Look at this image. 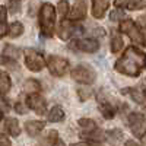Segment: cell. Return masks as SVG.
<instances>
[{
	"mask_svg": "<svg viewBox=\"0 0 146 146\" xmlns=\"http://www.w3.org/2000/svg\"><path fill=\"white\" fill-rule=\"evenodd\" d=\"M145 66V53L136 47H129L121 56L117 63H115V70L120 73H124L127 76L136 78L140 75V72Z\"/></svg>",
	"mask_w": 146,
	"mask_h": 146,
	"instance_id": "6da1fadb",
	"label": "cell"
},
{
	"mask_svg": "<svg viewBox=\"0 0 146 146\" xmlns=\"http://www.w3.org/2000/svg\"><path fill=\"white\" fill-rule=\"evenodd\" d=\"M56 25V10L50 3H42L40 9V28L45 36H51L54 34Z\"/></svg>",
	"mask_w": 146,
	"mask_h": 146,
	"instance_id": "7a4b0ae2",
	"label": "cell"
},
{
	"mask_svg": "<svg viewBox=\"0 0 146 146\" xmlns=\"http://www.w3.org/2000/svg\"><path fill=\"white\" fill-rule=\"evenodd\" d=\"M72 78L75 79L76 82L79 83H83V85H91L95 82L96 79V73L92 67L89 66H85V64H79L76 66L75 69L72 70Z\"/></svg>",
	"mask_w": 146,
	"mask_h": 146,
	"instance_id": "3957f363",
	"label": "cell"
},
{
	"mask_svg": "<svg viewBox=\"0 0 146 146\" xmlns=\"http://www.w3.org/2000/svg\"><path fill=\"white\" fill-rule=\"evenodd\" d=\"M120 31H121V32H124L126 35H129L133 42L140 44V45H145V36H143V32L139 29V27H137L131 19H127V21L123 19V21H121Z\"/></svg>",
	"mask_w": 146,
	"mask_h": 146,
	"instance_id": "277c9868",
	"label": "cell"
},
{
	"mask_svg": "<svg viewBox=\"0 0 146 146\" xmlns=\"http://www.w3.org/2000/svg\"><path fill=\"white\" fill-rule=\"evenodd\" d=\"M25 64L29 70L38 72L45 66V62H44V57L41 53H38L36 50H32V48H28L25 51Z\"/></svg>",
	"mask_w": 146,
	"mask_h": 146,
	"instance_id": "5b68a950",
	"label": "cell"
},
{
	"mask_svg": "<svg viewBox=\"0 0 146 146\" xmlns=\"http://www.w3.org/2000/svg\"><path fill=\"white\" fill-rule=\"evenodd\" d=\"M47 66L50 69L51 75H54V76H63L69 70V62L60 56H50L48 57V62H47Z\"/></svg>",
	"mask_w": 146,
	"mask_h": 146,
	"instance_id": "8992f818",
	"label": "cell"
},
{
	"mask_svg": "<svg viewBox=\"0 0 146 146\" xmlns=\"http://www.w3.org/2000/svg\"><path fill=\"white\" fill-rule=\"evenodd\" d=\"M129 127L131 130V133L135 135L136 137H143L145 136V115L142 113H131L129 115Z\"/></svg>",
	"mask_w": 146,
	"mask_h": 146,
	"instance_id": "52a82bcc",
	"label": "cell"
},
{
	"mask_svg": "<svg viewBox=\"0 0 146 146\" xmlns=\"http://www.w3.org/2000/svg\"><path fill=\"white\" fill-rule=\"evenodd\" d=\"M27 105H28L31 110H34L36 114L42 115V114L45 113V105H47V102H45V100L42 98L41 95H38V94H29L28 100H27Z\"/></svg>",
	"mask_w": 146,
	"mask_h": 146,
	"instance_id": "ba28073f",
	"label": "cell"
},
{
	"mask_svg": "<svg viewBox=\"0 0 146 146\" xmlns=\"http://www.w3.org/2000/svg\"><path fill=\"white\" fill-rule=\"evenodd\" d=\"M82 29L78 27V25H73V23L70 22V21H62V23H60V27H58V31H57V34H58V36L62 40H69L72 35H75V34H78V32H80Z\"/></svg>",
	"mask_w": 146,
	"mask_h": 146,
	"instance_id": "9c48e42d",
	"label": "cell"
},
{
	"mask_svg": "<svg viewBox=\"0 0 146 146\" xmlns=\"http://www.w3.org/2000/svg\"><path fill=\"white\" fill-rule=\"evenodd\" d=\"M86 15V0H76L70 12L72 21H80Z\"/></svg>",
	"mask_w": 146,
	"mask_h": 146,
	"instance_id": "30bf717a",
	"label": "cell"
},
{
	"mask_svg": "<svg viewBox=\"0 0 146 146\" xmlns=\"http://www.w3.org/2000/svg\"><path fill=\"white\" fill-rule=\"evenodd\" d=\"M76 47L85 53H95L100 48V44L94 38H82L76 41Z\"/></svg>",
	"mask_w": 146,
	"mask_h": 146,
	"instance_id": "8fae6325",
	"label": "cell"
},
{
	"mask_svg": "<svg viewBox=\"0 0 146 146\" xmlns=\"http://www.w3.org/2000/svg\"><path fill=\"white\" fill-rule=\"evenodd\" d=\"M110 6V0H92V15L96 19H101Z\"/></svg>",
	"mask_w": 146,
	"mask_h": 146,
	"instance_id": "7c38bea8",
	"label": "cell"
},
{
	"mask_svg": "<svg viewBox=\"0 0 146 146\" xmlns=\"http://www.w3.org/2000/svg\"><path fill=\"white\" fill-rule=\"evenodd\" d=\"M117 7H126L130 10H140L145 7V0H114Z\"/></svg>",
	"mask_w": 146,
	"mask_h": 146,
	"instance_id": "4fadbf2b",
	"label": "cell"
},
{
	"mask_svg": "<svg viewBox=\"0 0 146 146\" xmlns=\"http://www.w3.org/2000/svg\"><path fill=\"white\" fill-rule=\"evenodd\" d=\"M45 127L44 121H38V120H31L25 123V130L29 136H36L40 131H42V129Z\"/></svg>",
	"mask_w": 146,
	"mask_h": 146,
	"instance_id": "5bb4252c",
	"label": "cell"
},
{
	"mask_svg": "<svg viewBox=\"0 0 146 146\" xmlns=\"http://www.w3.org/2000/svg\"><path fill=\"white\" fill-rule=\"evenodd\" d=\"M82 137L89 139V142H102V140H105V133L102 130L94 129L91 131H83L82 133Z\"/></svg>",
	"mask_w": 146,
	"mask_h": 146,
	"instance_id": "9a60e30c",
	"label": "cell"
},
{
	"mask_svg": "<svg viewBox=\"0 0 146 146\" xmlns=\"http://www.w3.org/2000/svg\"><path fill=\"white\" fill-rule=\"evenodd\" d=\"M63 118H64V111L60 105L53 107L51 111L48 113V121H51V123H58V121H62Z\"/></svg>",
	"mask_w": 146,
	"mask_h": 146,
	"instance_id": "2e32d148",
	"label": "cell"
},
{
	"mask_svg": "<svg viewBox=\"0 0 146 146\" xmlns=\"http://www.w3.org/2000/svg\"><path fill=\"white\" fill-rule=\"evenodd\" d=\"M105 139H108V142L113 146H117L121 140H123V133H121V130H118V129L110 130V131L105 133Z\"/></svg>",
	"mask_w": 146,
	"mask_h": 146,
	"instance_id": "e0dca14e",
	"label": "cell"
},
{
	"mask_svg": "<svg viewBox=\"0 0 146 146\" xmlns=\"http://www.w3.org/2000/svg\"><path fill=\"white\" fill-rule=\"evenodd\" d=\"M6 130L9 131L10 136H13V137L19 136L21 127H19L18 120H16V118H7V120H6Z\"/></svg>",
	"mask_w": 146,
	"mask_h": 146,
	"instance_id": "ac0fdd59",
	"label": "cell"
},
{
	"mask_svg": "<svg viewBox=\"0 0 146 146\" xmlns=\"http://www.w3.org/2000/svg\"><path fill=\"white\" fill-rule=\"evenodd\" d=\"M123 94H129L133 100H135L137 104H145V92L143 91H139V89H133V88H129V89H123L121 91Z\"/></svg>",
	"mask_w": 146,
	"mask_h": 146,
	"instance_id": "d6986e66",
	"label": "cell"
},
{
	"mask_svg": "<svg viewBox=\"0 0 146 146\" xmlns=\"http://www.w3.org/2000/svg\"><path fill=\"white\" fill-rule=\"evenodd\" d=\"M3 56L6 58L12 60V62H16V60L19 58V56H21V51H19V48H16L15 45H6L5 51H3Z\"/></svg>",
	"mask_w": 146,
	"mask_h": 146,
	"instance_id": "ffe728a7",
	"label": "cell"
},
{
	"mask_svg": "<svg viewBox=\"0 0 146 146\" xmlns=\"http://www.w3.org/2000/svg\"><path fill=\"white\" fill-rule=\"evenodd\" d=\"M100 111H101V114H102L107 120L113 118V117H114V114H115L114 107H113L111 104H110V102H107V101H102V102H101V105H100Z\"/></svg>",
	"mask_w": 146,
	"mask_h": 146,
	"instance_id": "44dd1931",
	"label": "cell"
},
{
	"mask_svg": "<svg viewBox=\"0 0 146 146\" xmlns=\"http://www.w3.org/2000/svg\"><path fill=\"white\" fill-rule=\"evenodd\" d=\"M10 85L12 82H10L9 75L5 72H0V94H6L10 89Z\"/></svg>",
	"mask_w": 146,
	"mask_h": 146,
	"instance_id": "7402d4cb",
	"label": "cell"
},
{
	"mask_svg": "<svg viewBox=\"0 0 146 146\" xmlns=\"http://www.w3.org/2000/svg\"><path fill=\"white\" fill-rule=\"evenodd\" d=\"M41 89V85L40 82H36L34 79H29L25 82V85H23V91H25L27 94H36Z\"/></svg>",
	"mask_w": 146,
	"mask_h": 146,
	"instance_id": "603a6c76",
	"label": "cell"
},
{
	"mask_svg": "<svg viewBox=\"0 0 146 146\" xmlns=\"http://www.w3.org/2000/svg\"><path fill=\"white\" fill-rule=\"evenodd\" d=\"M22 32H23V25L21 22H13L9 27V31H7L9 36H13V38H15V36H19Z\"/></svg>",
	"mask_w": 146,
	"mask_h": 146,
	"instance_id": "cb8c5ba5",
	"label": "cell"
},
{
	"mask_svg": "<svg viewBox=\"0 0 146 146\" xmlns=\"http://www.w3.org/2000/svg\"><path fill=\"white\" fill-rule=\"evenodd\" d=\"M124 42L123 40H121V36L120 35H113V38H111V51L113 53H118L121 48H123Z\"/></svg>",
	"mask_w": 146,
	"mask_h": 146,
	"instance_id": "d4e9b609",
	"label": "cell"
},
{
	"mask_svg": "<svg viewBox=\"0 0 146 146\" xmlns=\"http://www.w3.org/2000/svg\"><path fill=\"white\" fill-rule=\"evenodd\" d=\"M78 123H79V126H80L85 131H91V130L96 129L95 121H94V120H89V118H80Z\"/></svg>",
	"mask_w": 146,
	"mask_h": 146,
	"instance_id": "484cf974",
	"label": "cell"
},
{
	"mask_svg": "<svg viewBox=\"0 0 146 146\" xmlns=\"http://www.w3.org/2000/svg\"><path fill=\"white\" fill-rule=\"evenodd\" d=\"M67 10H69V2L67 0H60L58 2V13L62 18H64L67 15Z\"/></svg>",
	"mask_w": 146,
	"mask_h": 146,
	"instance_id": "4316f807",
	"label": "cell"
},
{
	"mask_svg": "<svg viewBox=\"0 0 146 146\" xmlns=\"http://www.w3.org/2000/svg\"><path fill=\"white\" fill-rule=\"evenodd\" d=\"M7 3H9V9L10 12H18L19 10V6H21V0H7Z\"/></svg>",
	"mask_w": 146,
	"mask_h": 146,
	"instance_id": "83f0119b",
	"label": "cell"
},
{
	"mask_svg": "<svg viewBox=\"0 0 146 146\" xmlns=\"http://www.w3.org/2000/svg\"><path fill=\"white\" fill-rule=\"evenodd\" d=\"M7 111H9V104L3 96L0 95V113H7Z\"/></svg>",
	"mask_w": 146,
	"mask_h": 146,
	"instance_id": "f1b7e54d",
	"label": "cell"
},
{
	"mask_svg": "<svg viewBox=\"0 0 146 146\" xmlns=\"http://www.w3.org/2000/svg\"><path fill=\"white\" fill-rule=\"evenodd\" d=\"M111 19L113 21H123L124 19V15L121 10H115V12H111Z\"/></svg>",
	"mask_w": 146,
	"mask_h": 146,
	"instance_id": "f546056e",
	"label": "cell"
},
{
	"mask_svg": "<svg viewBox=\"0 0 146 146\" xmlns=\"http://www.w3.org/2000/svg\"><path fill=\"white\" fill-rule=\"evenodd\" d=\"M6 34H7V23L6 21H0V38H3Z\"/></svg>",
	"mask_w": 146,
	"mask_h": 146,
	"instance_id": "4dcf8cb0",
	"label": "cell"
},
{
	"mask_svg": "<svg viewBox=\"0 0 146 146\" xmlns=\"http://www.w3.org/2000/svg\"><path fill=\"white\" fill-rule=\"evenodd\" d=\"M72 146H102L98 142H80V143H73Z\"/></svg>",
	"mask_w": 146,
	"mask_h": 146,
	"instance_id": "1f68e13d",
	"label": "cell"
},
{
	"mask_svg": "<svg viewBox=\"0 0 146 146\" xmlns=\"http://www.w3.org/2000/svg\"><path fill=\"white\" fill-rule=\"evenodd\" d=\"M15 108H16V111H18L19 114H27V111H28V110H27V107L23 105L22 102H18Z\"/></svg>",
	"mask_w": 146,
	"mask_h": 146,
	"instance_id": "d6a6232c",
	"label": "cell"
},
{
	"mask_svg": "<svg viewBox=\"0 0 146 146\" xmlns=\"http://www.w3.org/2000/svg\"><path fill=\"white\" fill-rule=\"evenodd\" d=\"M0 146H12V143L6 136H0Z\"/></svg>",
	"mask_w": 146,
	"mask_h": 146,
	"instance_id": "836d02e7",
	"label": "cell"
},
{
	"mask_svg": "<svg viewBox=\"0 0 146 146\" xmlns=\"http://www.w3.org/2000/svg\"><path fill=\"white\" fill-rule=\"evenodd\" d=\"M51 146H66V145H64L62 140H60V139H56V140L53 142V145H51Z\"/></svg>",
	"mask_w": 146,
	"mask_h": 146,
	"instance_id": "e575fe53",
	"label": "cell"
},
{
	"mask_svg": "<svg viewBox=\"0 0 146 146\" xmlns=\"http://www.w3.org/2000/svg\"><path fill=\"white\" fill-rule=\"evenodd\" d=\"M124 146H139L135 140H127L126 143H124Z\"/></svg>",
	"mask_w": 146,
	"mask_h": 146,
	"instance_id": "d590c367",
	"label": "cell"
},
{
	"mask_svg": "<svg viewBox=\"0 0 146 146\" xmlns=\"http://www.w3.org/2000/svg\"><path fill=\"white\" fill-rule=\"evenodd\" d=\"M0 121H2V113H0Z\"/></svg>",
	"mask_w": 146,
	"mask_h": 146,
	"instance_id": "8d00e7d4",
	"label": "cell"
}]
</instances>
